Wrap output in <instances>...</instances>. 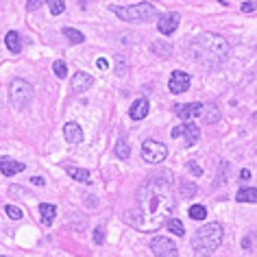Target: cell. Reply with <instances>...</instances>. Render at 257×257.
Instances as JSON below:
<instances>
[{
    "label": "cell",
    "mask_w": 257,
    "mask_h": 257,
    "mask_svg": "<svg viewBox=\"0 0 257 257\" xmlns=\"http://www.w3.org/2000/svg\"><path fill=\"white\" fill-rule=\"evenodd\" d=\"M198 194V188L194 181H190V179H183L181 183H179V196L183 198H194Z\"/></svg>",
    "instance_id": "44dd1931"
},
{
    "label": "cell",
    "mask_w": 257,
    "mask_h": 257,
    "mask_svg": "<svg viewBox=\"0 0 257 257\" xmlns=\"http://www.w3.org/2000/svg\"><path fill=\"white\" fill-rule=\"evenodd\" d=\"M190 55L205 68H218L229 57V42L218 33H201L192 40Z\"/></svg>",
    "instance_id": "7a4b0ae2"
},
{
    "label": "cell",
    "mask_w": 257,
    "mask_h": 257,
    "mask_svg": "<svg viewBox=\"0 0 257 257\" xmlns=\"http://www.w3.org/2000/svg\"><path fill=\"white\" fill-rule=\"evenodd\" d=\"M242 246L246 248V250H250V237H248V235H246V237H244V240H242Z\"/></svg>",
    "instance_id": "8d00e7d4"
},
{
    "label": "cell",
    "mask_w": 257,
    "mask_h": 257,
    "mask_svg": "<svg viewBox=\"0 0 257 257\" xmlns=\"http://www.w3.org/2000/svg\"><path fill=\"white\" fill-rule=\"evenodd\" d=\"M170 138L172 140H183L185 149H192V146H196L198 140H201V128H198L192 120H183V124H179L170 131Z\"/></svg>",
    "instance_id": "8992f818"
},
{
    "label": "cell",
    "mask_w": 257,
    "mask_h": 257,
    "mask_svg": "<svg viewBox=\"0 0 257 257\" xmlns=\"http://www.w3.org/2000/svg\"><path fill=\"white\" fill-rule=\"evenodd\" d=\"M220 109L214 102H207V105H203V111H201V118L203 122H207V124H216L218 120H220Z\"/></svg>",
    "instance_id": "ac0fdd59"
},
{
    "label": "cell",
    "mask_w": 257,
    "mask_h": 257,
    "mask_svg": "<svg viewBox=\"0 0 257 257\" xmlns=\"http://www.w3.org/2000/svg\"><path fill=\"white\" fill-rule=\"evenodd\" d=\"M115 155H118L122 162H126L128 157H131V146H128V142H126V138L124 136H120L118 138V142H115Z\"/></svg>",
    "instance_id": "7402d4cb"
},
{
    "label": "cell",
    "mask_w": 257,
    "mask_h": 257,
    "mask_svg": "<svg viewBox=\"0 0 257 257\" xmlns=\"http://www.w3.org/2000/svg\"><path fill=\"white\" fill-rule=\"evenodd\" d=\"M237 203H257V190L255 188H240V192L235 194Z\"/></svg>",
    "instance_id": "603a6c76"
},
{
    "label": "cell",
    "mask_w": 257,
    "mask_h": 257,
    "mask_svg": "<svg viewBox=\"0 0 257 257\" xmlns=\"http://www.w3.org/2000/svg\"><path fill=\"white\" fill-rule=\"evenodd\" d=\"M151 50H153V53H155L157 57L166 59V57H170V55H172V44H170V42H166V40H157V42H153V44H151Z\"/></svg>",
    "instance_id": "ffe728a7"
},
{
    "label": "cell",
    "mask_w": 257,
    "mask_h": 257,
    "mask_svg": "<svg viewBox=\"0 0 257 257\" xmlns=\"http://www.w3.org/2000/svg\"><path fill=\"white\" fill-rule=\"evenodd\" d=\"M70 85H72V89L76 94H83V92H87V89L94 85V76L87 74V72H76L72 76V81H70Z\"/></svg>",
    "instance_id": "5bb4252c"
},
{
    "label": "cell",
    "mask_w": 257,
    "mask_h": 257,
    "mask_svg": "<svg viewBox=\"0 0 257 257\" xmlns=\"http://www.w3.org/2000/svg\"><path fill=\"white\" fill-rule=\"evenodd\" d=\"M46 5L53 16H61L63 11H66V3H63V0H46Z\"/></svg>",
    "instance_id": "4316f807"
},
{
    "label": "cell",
    "mask_w": 257,
    "mask_h": 257,
    "mask_svg": "<svg viewBox=\"0 0 257 257\" xmlns=\"http://www.w3.org/2000/svg\"><path fill=\"white\" fill-rule=\"evenodd\" d=\"M218 3H220V5H229V0H218Z\"/></svg>",
    "instance_id": "74e56055"
},
{
    "label": "cell",
    "mask_w": 257,
    "mask_h": 257,
    "mask_svg": "<svg viewBox=\"0 0 257 257\" xmlns=\"http://www.w3.org/2000/svg\"><path fill=\"white\" fill-rule=\"evenodd\" d=\"M172 111H175V115L181 120H192L194 115H201L203 102H183V105H175Z\"/></svg>",
    "instance_id": "8fae6325"
},
{
    "label": "cell",
    "mask_w": 257,
    "mask_h": 257,
    "mask_svg": "<svg viewBox=\"0 0 257 257\" xmlns=\"http://www.w3.org/2000/svg\"><path fill=\"white\" fill-rule=\"evenodd\" d=\"M166 224H168V229H170L177 237H183V235H185V227H183L181 220H177V218H168V222H166Z\"/></svg>",
    "instance_id": "d4e9b609"
},
{
    "label": "cell",
    "mask_w": 257,
    "mask_h": 257,
    "mask_svg": "<svg viewBox=\"0 0 257 257\" xmlns=\"http://www.w3.org/2000/svg\"><path fill=\"white\" fill-rule=\"evenodd\" d=\"M9 100L14 109L18 111H27L33 102V85L24 79H14L9 83Z\"/></svg>",
    "instance_id": "5b68a950"
},
{
    "label": "cell",
    "mask_w": 257,
    "mask_h": 257,
    "mask_svg": "<svg viewBox=\"0 0 257 257\" xmlns=\"http://www.w3.org/2000/svg\"><path fill=\"white\" fill-rule=\"evenodd\" d=\"M5 214H7L11 220H20V218L24 216V211L20 207H16V205H5Z\"/></svg>",
    "instance_id": "f1b7e54d"
},
{
    "label": "cell",
    "mask_w": 257,
    "mask_h": 257,
    "mask_svg": "<svg viewBox=\"0 0 257 257\" xmlns=\"http://www.w3.org/2000/svg\"><path fill=\"white\" fill-rule=\"evenodd\" d=\"M31 181H33L35 185H46V179H44V177H33Z\"/></svg>",
    "instance_id": "d590c367"
},
{
    "label": "cell",
    "mask_w": 257,
    "mask_h": 257,
    "mask_svg": "<svg viewBox=\"0 0 257 257\" xmlns=\"http://www.w3.org/2000/svg\"><path fill=\"white\" fill-rule=\"evenodd\" d=\"M102 242H105V227L98 224V227L94 229V244H98V246H100Z\"/></svg>",
    "instance_id": "f546056e"
},
{
    "label": "cell",
    "mask_w": 257,
    "mask_h": 257,
    "mask_svg": "<svg viewBox=\"0 0 257 257\" xmlns=\"http://www.w3.org/2000/svg\"><path fill=\"white\" fill-rule=\"evenodd\" d=\"M179 22H181V16H179L177 11H168V14L159 16L157 29H159V33L162 35H172L179 29Z\"/></svg>",
    "instance_id": "30bf717a"
},
{
    "label": "cell",
    "mask_w": 257,
    "mask_h": 257,
    "mask_svg": "<svg viewBox=\"0 0 257 257\" xmlns=\"http://www.w3.org/2000/svg\"><path fill=\"white\" fill-rule=\"evenodd\" d=\"M166 157H168V149H166V144H162L159 140H144V144H142V159L146 164H151V166H157V164H162L166 162Z\"/></svg>",
    "instance_id": "52a82bcc"
},
{
    "label": "cell",
    "mask_w": 257,
    "mask_h": 257,
    "mask_svg": "<svg viewBox=\"0 0 257 257\" xmlns=\"http://www.w3.org/2000/svg\"><path fill=\"white\" fill-rule=\"evenodd\" d=\"M242 14H253V11H257V3H253V0H246V3H242Z\"/></svg>",
    "instance_id": "4dcf8cb0"
},
{
    "label": "cell",
    "mask_w": 257,
    "mask_h": 257,
    "mask_svg": "<svg viewBox=\"0 0 257 257\" xmlns=\"http://www.w3.org/2000/svg\"><path fill=\"white\" fill-rule=\"evenodd\" d=\"M53 72H55L57 79H66V76H68V66H66V61L57 59V61L53 63Z\"/></svg>",
    "instance_id": "83f0119b"
},
{
    "label": "cell",
    "mask_w": 257,
    "mask_h": 257,
    "mask_svg": "<svg viewBox=\"0 0 257 257\" xmlns=\"http://www.w3.org/2000/svg\"><path fill=\"white\" fill-rule=\"evenodd\" d=\"M149 111H151L149 98H138L131 105V109H128V115H131V120H144L149 115Z\"/></svg>",
    "instance_id": "9a60e30c"
},
{
    "label": "cell",
    "mask_w": 257,
    "mask_h": 257,
    "mask_svg": "<svg viewBox=\"0 0 257 257\" xmlns=\"http://www.w3.org/2000/svg\"><path fill=\"white\" fill-rule=\"evenodd\" d=\"M96 66H98L100 70H107L109 68V61L107 59H98V61H96Z\"/></svg>",
    "instance_id": "e575fe53"
},
{
    "label": "cell",
    "mask_w": 257,
    "mask_h": 257,
    "mask_svg": "<svg viewBox=\"0 0 257 257\" xmlns=\"http://www.w3.org/2000/svg\"><path fill=\"white\" fill-rule=\"evenodd\" d=\"M188 214H190L192 220H205V218H207V209H205L203 205H192Z\"/></svg>",
    "instance_id": "484cf974"
},
{
    "label": "cell",
    "mask_w": 257,
    "mask_h": 257,
    "mask_svg": "<svg viewBox=\"0 0 257 257\" xmlns=\"http://www.w3.org/2000/svg\"><path fill=\"white\" fill-rule=\"evenodd\" d=\"M190 83H192V76L188 72H183V70H175V72L170 74L168 89L172 94H183V92H188Z\"/></svg>",
    "instance_id": "9c48e42d"
},
{
    "label": "cell",
    "mask_w": 257,
    "mask_h": 257,
    "mask_svg": "<svg viewBox=\"0 0 257 257\" xmlns=\"http://www.w3.org/2000/svg\"><path fill=\"white\" fill-rule=\"evenodd\" d=\"M66 168V172H68V177L70 179H74V181H79V183H92V175H89V170H85V168H76V166H63Z\"/></svg>",
    "instance_id": "2e32d148"
},
{
    "label": "cell",
    "mask_w": 257,
    "mask_h": 257,
    "mask_svg": "<svg viewBox=\"0 0 257 257\" xmlns=\"http://www.w3.org/2000/svg\"><path fill=\"white\" fill-rule=\"evenodd\" d=\"M24 170H27V164L16 162V159H11V157H0V172H3L5 177H14Z\"/></svg>",
    "instance_id": "4fadbf2b"
},
{
    "label": "cell",
    "mask_w": 257,
    "mask_h": 257,
    "mask_svg": "<svg viewBox=\"0 0 257 257\" xmlns=\"http://www.w3.org/2000/svg\"><path fill=\"white\" fill-rule=\"evenodd\" d=\"M40 7H42L40 0H29V3H27V9L29 11H35V9H40Z\"/></svg>",
    "instance_id": "d6a6232c"
},
{
    "label": "cell",
    "mask_w": 257,
    "mask_h": 257,
    "mask_svg": "<svg viewBox=\"0 0 257 257\" xmlns=\"http://www.w3.org/2000/svg\"><path fill=\"white\" fill-rule=\"evenodd\" d=\"M63 37H66L70 44H83V42H85V35H83L81 31L72 29V27H66V29H63Z\"/></svg>",
    "instance_id": "cb8c5ba5"
},
{
    "label": "cell",
    "mask_w": 257,
    "mask_h": 257,
    "mask_svg": "<svg viewBox=\"0 0 257 257\" xmlns=\"http://www.w3.org/2000/svg\"><path fill=\"white\" fill-rule=\"evenodd\" d=\"M224 240V229L220 222H207L203 227L196 229V233L192 235V248H194L196 257H211L216 253V248H220Z\"/></svg>",
    "instance_id": "3957f363"
},
{
    "label": "cell",
    "mask_w": 257,
    "mask_h": 257,
    "mask_svg": "<svg viewBox=\"0 0 257 257\" xmlns=\"http://www.w3.org/2000/svg\"><path fill=\"white\" fill-rule=\"evenodd\" d=\"M63 138L68 144H81L83 142V128L79 122H66L63 124Z\"/></svg>",
    "instance_id": "7c38bea8"
},
{
    "label": "cell",
    "mask_w": 257,
    "mask_h": 257,
    "mask_svg": "<svg viewBox=\"0 0 257 257\" xmlns=\"http://www.w3.org/2000/svg\"><path fill=\"white\" fill-rule=\"evenodd\" d=\"M0 257H7V255H0Z\"/></svg>",
    "instance_id": "f35d334b"
},
{
    "label": "cell",
    "mask_w": 257,
    "mask_h": 257,
    "mask_svg": "<svg viewBox=\"0 0 257 257\" xmlns=\"http://www.w3.org/2000/svg\"><path fill=\"white\" fill-rule=\"evenodd\" d=\"M151 253L155 257H179V246L170 237H164V235H155L149 244Z\"/></svg>",
    "instance_id": "ba28073f"
},
{
    "label": "cell",
    "mask_w": 257,
    "mask_h": 257,
    "mask_svg": "<svg viewBox=\"0 0 257 257\" xmlns=\"http://www.w3.org/2000/svg\"><path fill=\"white\" fill-rule=\"evenodd\" d=\"M40 218H42V224L44 227H50L57 218V205L53 203H42L40 205Z\"/></svg>",
    "instance_id": "e0dca14e"
},
{
    "label": "cell",
    "mask_w": 257,
    "mask_h": 257,
    "mask_svg": "<svg viewBox=\"0 0 257 257\" xmlns=\"http://www.w3.org/2000/svg\"><path fill=\"white\" fill-rule=\"evenodd\" d=\"M188 170H190L194 177H201V175H203V168H201V166H198L196 162H190V164H188Z\"/></svg>",
    "instance_id": "1f68e13d"
},
{
    "label": "cell",
    "mask_w": 257,
    "mask_h": 257,
    "mask_svg": "<svg viewBox=\"0 0 257 257\" xmlns=\"http://www.w3.org/2000/svg\"><path fill=\"white\" fill-rule=\"evenodd\" d=\"M248 179H250V170L248 168L240 170V181H248Z\"/></svg>",
    "instance_id": "836d02e7"
},
{
    "label": "cell",
    "mask_w": 257,
    "mask_h": 257,
    "mask_svg": "<svg viewBox=\"0 0 257 257\" xmlns=\"http://www.w3.org/2000/svg\"><path fill=\"white\" fill-rule=\"evenodd\" d=\"M5 44H7L9 53H14V55L22 53V37H20V33H16V31H9V33L5 35Z\"/></svg>",
    "instance_id": "d6986e66"
},
{
    "label": "cell",
    "mask_w": 257,
    "mask_h": 257,
    "mask_svg": "<svg viewBox=\"0 0 257 257\" xmlns=\"http://www.w3.org/2000/svg\"><path fill=\"white\" fill-rule=\"evenodd\" d=\"M177 209V201L172 196V175L159 172L149 177L138 188L136 205L126 211V222L142 233H155L168 222L172 211Z\"/></svg>",
    "instance_id": "6da1fadb"
},
{
    "label": "cell",
    "mask_w": 257,
    "mask_h": 257,
    "mask_svg": "<svg viewBox=\"0 0 257 257\" xmlns=\"http://www.w3.org/2000/svg\"><path fill=\"white\" fill-rule=\"evenodd\" d=\"M109 11L124 22H151V20H155V18H159L157 7L153 3H138V5H128V7L109 5Z\"/></svg>",
    "instance_id": "277c9868"
}]
</instances>
